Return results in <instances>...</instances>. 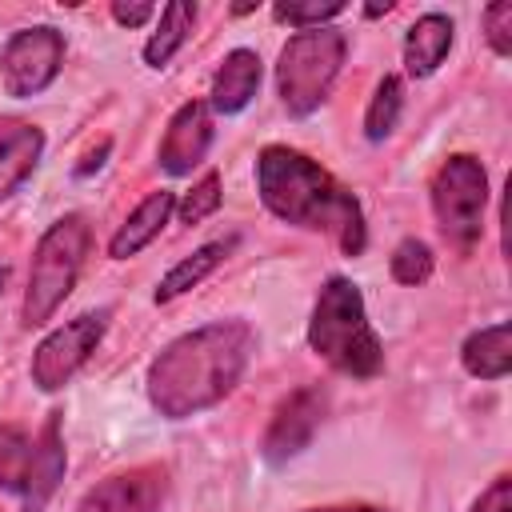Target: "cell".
Wrapping results in <instances>:
<instances>
[{"instance_id": "cell-13", "label": "cell", "mask_w": 512, "mask_h": 512, "mask_svg": "<svg viewBox=\"0 0 512 512\" xmlns=\"http://www.w3.org/2000/svg\"><path fill=\"white\" fill-rule=\"evenodd\" d=\"M172 212H176V192H168V188L148 192V196L128 212V220L116 228V236L108 240V256H112V260H128V256H136L140 248H148V244L160 236V228L168 224Z\"/></svg>"}, {"instance_id": "cell-21", "label": "cell", "mask_w": 512, "mask_h": 512, "mask_svg": "<svg viewBox=\"0 0 512 512\" xmlns=\"http://www.w3.org/2000/svg\"><path fill=\"white\" fill-rule=\"evenodd\" d=\"M400 108H404V84L400 76H384L368 100V112H364V136L372 144H380L384 136H392L396 120H400Z\"/></svg>"}, {"instance_id": "cell-30", "label": "cell", "mask_w": 512, "mask_h": 512, "mask_svg": "<svg viewBox=\"0 0 512 512\" xmlns=\"http://www.w3.org/2000/svg\"><path fill=\"white\" fill-rule=\"evenodd\" d=\"M388 8H392V4H388V0H384V4H368V8H364V12H368V16H384V12H388Z\"/></svg>"}, {"instance_id": "cell-14", "label": "cell", "mask_w": 512, "mask_h": 512, "mask_svg": "<svg viewBox=\"0 0 512 512\" xmlns=\"http://www.w3.org/2000/svg\"><path fill=\"white\" fill-rule=\"evenodd\" d=\"M256 88H260V56L252 48H232L224 56V64L216 68L208 108L220 112V116H236L252 104Z\"/></svg>"}, {"instance_id": "cell-2", "label": "cell", "mask_w": 512, "mask_h": 512, "mask_svg": "<svg viewBox=\"0 0 512 512\" xmlns=\"http://www.w3.org/2000/svg\"><path fill=\"white\" fill-rule=\"evenodd\" d=\"M256 188H260L264 208L276 220L332 236L344 256L364 252L368 228H364L360 200L328 168H320L304 152L284 148V144H268L256 156Z\"/></svg>"}, {"instance_id": "cell-15", "label": "cell", "mask_w": 512, "mask_h": 512, "mask_svg": "<svg viewBox=\"0 0 512 512\" xmlns=\"http://www.w3.org/2000/svg\"><path fill=\"white\" fill-rule=\"evenodd\" d=\"M64 480V440H60V412H52L44 420V428L36 432V456H32V476L24 488V512H40L52 492Z\"/></svg>"}, {"instance_id": "cell-6", "label": "cell", "mask_w": 512, "mask_h": 512, "mask_svg": "<svg viewBox=\"0 0 512 512\" xmlns=\"http://www.w3.org/2000/svg\"><path fill=\"white\" fill-rule=\"evenodd\" d=\"M484 208H488V172L476 156L456 152L448 156L432 176V216L440 236L456 252H472L484 232Z\"/></svg>"}, {"instance_id": "cell-11", "label": "cell", "mask_w": 512, "mask_h": 512, "mask_svg": "<svg viewBox=\"0 0 512 512\" xmlns=\"http://www.w3.org/2000/svg\"><path fill=\"white\" fill-rule=\"evenodd\" d=\"M208 148H212V108L204 100H188L168 120L156 156L168 176H188L208 156Z\"/></svg>"}, {"instance_id": "cell-31", "label": "cell", "mask_w": 512, "mask_h": 512, "mask_svg": "<svg viewBox=\"0 0 512 512\" xmlns=\"http://www.w3.org/2000/svg\"><path fill=\"white\" fill-rule=\"evenodd\" d=\"M4 284H8V268H0V292H4Z\"/></svg>"}, {"instance_id": "cell-23", "label": "cell", "mask_w": 512, "mask_h": 512, "mask_svg": "<svg viewBox=\"0 0 512 512\" xmlns=\"http://www.w3.org/2000/svg\"><path fill=\"white\" fill-rule=\"evenodd\" d=\"M432 264H436V260H432V248H428L424 240H416V236L400 240L396 252H392V260H388L392 280H396V284H408V288L424 284V280L432 276Z\"/></svg>"}, {"instance_id": "cell-20", "label": "cell", "mask_w": 512, "mask_h": 512, "mask_svg": "<svg viewBox=\"0 0 512 512\" xmlns=\"http://www.w3.org/2000/svg\"><path fill=\"white\" fill-rule=\"evenodd\" d=\"M32 456H36V436L24 428L0 424V488L24 496L28 476H32Z\"/></svg>"}, {"instance_id": "cell-19", "label": "cell", "mask_w": 512, "mask_h": 512, "mask_svg": "<svg viewBox=\"0 0 512 512\" xmlns=\"http://www.w3.org/2000/svg\"><path fill=\"white\" fill-rule=\"evenodd\" d=\"M192 24H196V4H184V0L164 4V8H160V24H156V32H152L148 44H144L148 68H164V64L180 52V44L188 40Z\"/></svg>"}, {"instance_id": "cell-4", "label": "cell", "mask_w": 512, "mask_h": 512, "mask_svg": "<svg viewBox=\"0 0 512 512\" xmlns=\"http://www.w3.org/2000/svg\"><path fill=\"white\" fill-rule=\"evenodd\" d=\"M88 248H92V228L80 212H68L56 224H48V232L36 240L28 288H24V304H20V320L28 328L44 324L68 300V292L80 280Z\"/></svg>"}, {"instance_id": "cell-17", "label": "cell", "mask_w": 512, "mask_h": 512, "mask_svg": "<svg viewBox=\"0 0 512 512\" xmlns=\"http://www.w3.org/2000/svg\"><path fill=\"white\" fill-rule=\"evenodd\" d=\"M452 48V20L444 12L420 16L404 36V68L408 76H432Z\"/></svg>"}, {"instance_id": "cell-7", "label": "cell", "mask_w": 512, "mask_h": 512, "mask_svg": "<svg viewBox=\"0 0 512 512\" xmlns=\"http://www.w3.org/2000/svg\"><path fill=\"white\" fill-rule=\"evenodd\" d=\"M64 64V36L52 24H32L8 36L0 48V84L8 96L28 100L40 96Z\"/></svg>"}, {"instance_id": "cell-25", "label": "cell", "mask_w": 512, "mask_h": 512, "mask_svg": "<svg viewBox=\"0 0 512 512\" xmlns=\"http://www.w3.org/2000/svg\"><path fill=\"white\" fill-rule=\"evenodd\" d=\"M484 40L496 56H512V0H496L484 8Z\"/></svg>"}, {"instance_id": "cell-8", "label": "cell", "mask_w": 512, "mask_h": 512, "mask_svg": "<svg viewBox=\"0 0 512 512\" xmlns=\"http://www.w3.org/2000/svg\"><path fill=\"white\" fill-rule=\"evenodd\" d=\"M104 328H108V312H84L64 328L48 332L32 352V384L40 392L64 388L96 352V344L104 340Z\"/></svg>"}, {"instance_id": "cell-10", "label": "cell", "mask_w": 512, "mask_h": 512, "mask_svg": "<svg viewBox=\"0 0 512 512\" xmlns=\"http://www.w3.org/2000/svg\"><path fill=\"white\" fill-rule=\"evenodd\" d=\"M164 492H168L164 468L140 464V468L116 472V476L92 484V488L80 496L76 512H160Z\"/></svg>"}, {"instance_id": "cell-28", "label": "cell", "mask_w": 512, "mask_h": 512, "mask_svg": "<svg viewBox=\"0 0 512 512\" xmlns=\"http://www.w3.org/2000/svg\"><path fill=\"white\" fill-rule=\"evenodd\" d=\"M104 156H108V140H104V144H100V148H96V152H92V156H88V160H84L76 172H80V176H88L92 168H100V164H104Z\"/></svg>"}, {"instance_id": "cell-27", "label": "cell", "mask_w": 512, "mask_h": 512, "mask_svg": "<svg viewBox=\"0 0 512 512\" xmlns=\"http://www.w3.org/2000/svg\"><path fill=\"white\" fill-rule=\"evenodd\" d=\"M152 12H156V4H148V0H136V4L116 0V4H112V20H116V24H124V28H140Z\"/></svg>"}, {"instance_id": "cell-12", "label": "cell", "mask_w": 512, "mask_h": 512, "mask_svg": "<svg viewBox=\"0 0 512 512\" xmlns=\"http://www.w3.org/2000/svg\"><path fill=\"white\" fill-rule=\"evenodd\" d=\"M44 132L20 116H0V200L12 196L40 164Z\"/></svg>"}, {"instance_id": "cell-5", "label": "cell", "mask_w": 512, "mask_h": 512, "mask_svg": "<svg viewBox=\"0 0 512 512\" xmlns=\"http://www.w3.org/2000/svg\"><path fill=\"white\" fill-rule=\"evenodd\" d=\"M348 40L336 28H308L296 32L284 48H280V64H276V92L284 100V108L292 116H308L316 112L344 64Z\"/></svg>"}, {"instance_id": "cell-22", "label": "cell", "mask_w": 512, "mask_h": 512, "mask_svg": "<svg viewBox=\"0 0 512 512\" xmlns=\"http://www.w3.org/2000/svg\"><path fill=\"white\" fill-rule=\"evenodd\" d=\"M340 12H344V0H280V4H272V16H276L280 24L300 28V32L324 28V24L336 20Z\"/></svg>"}, {"instance_id": "cell-18", "label": "cell", "mask_w": 512, "mask_h": 512, "mask_svg": "<svg viewBox=\"0 0 512 512\" xmlns=\"http://www.w3.org/2000/svg\"><path fill=\"white\" fill-rule=\"evenodd\" d=\"M232 244H236V236H228V240H212V244H200V248H196L192 256H184L180 264H172L168 276L156 284V304H168V300L184 296L188 288H196L204 276H212V272L224 264V256L232 252Z\"/></svg>"}, {"instance_id": "cell-26", "label": "cell", "mask_w": 512, "mask_h": 512, "mask_svg": "<svg viewBox=\"0 0 512 512\" xmlns=\"http://www.w3.org/2000/svg\"><path fill=\"white\" fill-rule=\"evenodd\" d=\"M472 512H512V476H496L480 500L472 504Z\"/></svg>"}, {"instance_id": "cell-29", "label": "cell", "mask_w": 512, "mask_h": 512, "mask_svg": "<svg viewBox=\"0 0 512 512\" xmlns=\"http://www.w3.org/2000/svg\"><path fill=\"white\" fill-rule=\"evenodd\" d=\"M304 512H388V508H372V504H336V508H304Z\"/></svg>"}, {"instance_id": "cell-24", "label": "cell", "mask_w": 512, "mask_h": 512, "mask_svg": "<svg viewBox=\"0 0 512 512\" xmlns=\"http://www.w3.org/2000/svg\"><path fill=\"white\" fill-rule=\"evenodd\" d=\"M220 200H224V192H220V176L216 172H208L180 204H176V216H180V224H200V220H208L216 208H220Z\"/></svg>"}, {"instance_id": "cell-3", "label": "cell", "mask_w": 512, "mask_h": 512, "mask_svg": "<svg viewBox=\"0 0 512 512\" xmlns=\"http://www.w3.org/2000/svg\"><path fill=\"white\" fill-rule=\"evenodd\" d=\"M308 348L352 380H372L384 372V344L368 324L364 296L348 276H332L308 320Z\"/></svg>"}, {"instance_id": "cell-1", "label": "cell", "mask_w": 512, "mask_h": 512, "mask_svg": "<svg viewBox=\"0 0 512 512\" xmlns=\"http://www.w3.org/2000/svg\"><path fill=\"white\" fill-rule=\"evenodd\" d=\"M256 332L244 320H216L176 336L148 368V400L160 416L184 420L220 404L244 376Z\"/></svg>"}, {"instance_id": "cell-9", "label": "cell", "mask_w": 512, "mask_h": 512, "mask_svg": "<svg viewBox=\"0 0 512 512\" xmlns=\"http://www.w3.org/2000/svg\"><path fill=\"white\" fill-rule=\"evenodd\" d=\"M324 412H328V392L320 384H304V388L288 392L276 404V412H272V420L264 428V440H260L264 460L268 464H284V460L300 456L312 444Z\"/></svg>"}, {"instance_id": "cell-16", "label": "cell", "mask_w": 512, "mask_h": 512, "mask_svg": "<svg viewBox=\"0 0 512 512\" xmlns=\"http://www.w3.org/2000/svg\"><path fill=\"white\" fill-rule=\"evenodd\" d=\"M460 364L476 380H504L512 372V324L500 320L492 328L472 332L460 344Z\"/></svg>"}]
</instances>
